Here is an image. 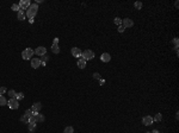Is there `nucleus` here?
<instances>
[{
  "mask_svg": "<svg viewBox=\"0 0 179 133\" xmlns=\"http://www.w3.org/2000/svg\"><path fill=\"white\" fill-rule=\"evenodd\" d=\"M37 12H38V5L37 4H31L30 7L26 10L25 17H28L29 19H33V17L37 14Z\"/></svg>",
  "mask_w": 179,
  "mask_h": 133,
  "instance_id": "1",
  "label": "nucleus"
},
{
  "mask_svg": "<svg viewBox=\"0 0 179 133\" xmlns=\"http://www.w3.org/2000/svg\"><path fill=\"white\" fill-rule=\"evenodd\" d=\"M94 57V52L92 50H85L81 52V58L85 61H90V60H93Z\"/></svg>",
  "mask_w": 179,
  "mask_h": 133,
  "instance_id": "2",
  "label": "nucleus"
},
{
  "mask_svg": "<svg viewBox=\"0 0 179 133\" xmlns=\"http://www.w3.org/2000/svg\"><path fill=\"white\" fill-rule=\"evenodd\" d=\"M33 53H35V51H33L31 48H28V49H25V50L22 52V57H23V60L28 61V60H30L31 57L33 56Z\"/></svg>",
  "mask_w": 179,
  "mask_h": 133,
  "instance_id": "3",
  "label": "nucleus"
},
{
  "mask_svg": "<svg viewBox=\"0 0 179 133\" xmlns=\"http://www.w3.org/2000/svg\"><path fill=\"white\" fill-rule=\"evenodd\" d=\"M7 106L11 108V109H18L19 108V101H17L14 98L13 99H10L7 101Z\"/></svg>",
  "mask_w": 179,
  "mask_h": 133,
  "instance_id": "4",
  "label": "nucleus"
},
{
  "mask_svg": "<svg viewBox=\"0 0 179 133\" xmlns=\"http://www.w3.org/2000/svg\"><path fill=\"white\" fill-rule=\"evenodd\" d=\"M122 25H123L124 29H129V27L134 26V22L130 18H124V19H122Z\"/></svg>",
  "mask_w": 179,
  "mask_h": 133,
  "instance_id": "5",
  "label": "nucleus"
},
{
  "mask_svg": "<svg viewBox=\"0 0 179 133\" xmlns=\"http://www.w3.org/2000/svg\"><path fill=\"white\" fill-rule=\"evenodd\" d=\"M19 7H20V10L22 11H25V10H28L29 7H30V5H31V3H30V0H22V1H19Z\"/></svg>",
  "mask_w": 179,
  "mask_h": 133,
  "instance_id": "6",
  "label": "nucleus"
},
{
  "mask_svg": "<svg viewBox=\"0 0 179 133\" xmlns=\"http://www.w3.org/2000/svg\"><path fill=\"white\" fill-rule=\"evenodd\" d=\"M153 122H154V120H153V117H151V115H146V117H143V119H142V124L145 126H149Z\"/></svg>",
  "mask_w": 179,
  "mask_h": 133,
  "instance_id": "7",
  "label": "nucleus"
},
{
  "mask_svg": "<svg viewBox=\"0 0 179 133\" xmlns=\"http://www.w3.org/2000/svg\"><path fill=\"white\" fill-rule=\"evenodd\" d=\"M41 65V60L40 57H35V58H31V67L33 69H37Z\"/></svg>",
  "mask_w": 179,
  "mask_h": 133,
  "instance_id": "8",
  "label": "nucleus"
},
{
  "mask_svg": "<svg viewBox=\"0 0 179 133\" xmlns=\"http://www.w3.org/2000/svg\"><path fill=\"white\" fill-rule=\"evenodd\" d=\"M33 117L36 119V122H43L45 120L43 114H40V112H33Z\"/></svg>",
  "mask_w": 179,
  "mask_h": 133,
  "instance_id": "9",
  "label": "nucleus"
},
{
  "mask_svg": "<svg viewBox=\"0 0 179 133\" xmlns=\"http://www.w3.org/2000/svg\"><path fill=\"white\" fill-rule=\"evenodd\" d=\"M35 51V53L37 55L38 57H41V56H43V55H45L47 53V49L44 48V46H38L36 50H33Z\"/></svg>",
  "mask_w": 179,
  "mask_h": 133,
  "instance_id": "10",
  "label": "nucleus"
},
{
  "mask_svg": "<svg viewBox=\"0 0 179 133\" xmlns=\"http://www.w3.org/2000/svg\"><path fill=\"white\" fill-rule=\"evenodd\" d=\"M100 60H102L103 62L107 63V62H110V61H111V56H110V53L104 52V53H102V56H100Z\"/></svg>",
  "mask_w": 179,
  "mask_h": 133,
  "instance_id": "11",
  "label": "nucleus"
},
{
  "mask_svg": "<svg viewBox=\"0 0 179 133\" xmlns=\"http://www.w3.org/2000/svg\"><path fill=\"white\" fill-rule=\"evenodd\" d=\"M72 55H73V57H81V50L79 48H72Z\"/></svg>",
  "mask_w": 179,
  "mask_h": 133,
  "instance_id": "12",
  "label": "nucleus"
},
{
  "mask_svg": "<svg viewBox=\"0 0 179 133\" xmlns=\"http://www.w3.org/2000/svg\"><path fill=\"white\" fill-rule=\"evenodd\" d=\"M41 108H42V103H41V102H35V103L32 105V107H31L32 112H40Z\"/></svg>",
  "mask_w": 179,
  "mask_h": 133,
  "instance_id": "13",
  "label": "nucleus"
},
{
  "mask_svg": "<svg viewBox=\"0 0 179 133\" xmlns=\"http://www.w3.org/2000/svg\"><path fill=\"white\" fill-rule=\"evenodd\" d=\"M40 60H41V65H45V64H47V62L49 61V56L45 53V55H43V56H41V57H40Z\"/></svg>",
  "mask_w": 179,
  "mask_h": 133,
  "instance_id": "14",
  "label": "nucleus"
},
{
  "mask_svg": "<svg viewBox=\"0 0 179 133\" xmlns=\"http://www.w3.org/2000/svg\"><path fill=\"white\" fill-rule=\"evenodd\" d=\"M78 67H79L80 69L86 68V61L82 60V58H79V60H78Z\"/></svg>",
  "mask_w": 179,
  "mask_h": 133,
  "instance_id": "15",
  "label": "nucleus"
},
{
  "mask_svg": "<svg viewBox=\"0 0 179 133\" xmlns=\"http://www.w3.org/2000/svg\"><path fill=\"white\" fill-rule=\"evenodd\" d=\"M51 51H53L54 53H59V52H60L59 44H53V45H51Z\"/></svg>",
  "mask_w": 179,
  "mask_h": 133,
  "instance_id": "16",
  "label": "nucleus"
},
{
  "mask_svg": "<svg viewBox=\"0 0 179 133\" xmlns=\"http://www.w3.org/2000/svg\"><path fill=\"white\" fill-rule=\"evenodd\" d=\"M14 99H16L17 101H20V100H23V99H24V93H16V96H14Z\"/></svg>",
  "mask_w": 179,
  "mask_h": 133,
  "instance_id": "17",
  "label": "nucleus"
},
{
  "mask_svg": "<svg viewBox=\"0 0 179 133\" xmlns=\"http://www.w3.org/2000/svg\"><path fill=\"white\" fill-rule=\"evenodd\" d=\"M29 119H30V117H28L26 114H23V115L20 117V121L24 122V124H29Z\"/></svg>",
  "mask_w": 179,
  "mask_h": 133,
  "instance_id": "18",
  "label": "nucleus"
},
{
  "mask_svg": "<svg viewBox=\"0 0 179 133\" xmlns=\"http://www.w3.org/2000/svg\"><path fill=\"white\" fill-rule=\"evenodd\" d=\"M153 120H154V121H156V122L161 121V120H163V114H161V113H158V114H155V117L153 118Z\"/></svg>",
  "mask_w": 179,
  "mask_h": 133,
  "instance_id": "19",
  "label": "nucleus"
},
{
  "mask_svg": "<svg viewBox=\"0 0 179 133\" xmlns=\"http://www.w3.org/2000/svg\"><path fill=\"white\" fill-rule=\"evenodd\" d=\"M5 105H7V100L5 99L4 95L0 94V106H5Z\"/></svg>",
  "mask_w": 179,
  "mask_h": 133,
  "instance_id": "20",
  "label": "nucleus"
},
{
  "mask_svg": "<svg viewBox=\"0 0 179 133\" xmlns=\"http://www.w3.org/2000/svg\"><path fill=\"white\" fill-rule=\"evenodd\" d=\"M18 19H19V20H25V14H24V11H19L18 12Z\"/></svg>",
  "mask_w": 179,
  "mask_h": 133,
  "instance_id": "21",
  "label": "nucleus"
},
{
  "mask_svg": "<svg viewBox=\"0 0 179 133\" xmlns=\"http://www.w3.org/2000/svg\"><path fill=\"white\" fill-rule=\"evenodd\" d=\"M73 132H74V129H73L72 126H67L65 128V131H63V133H73Z\"/></svg>",
  "mask_w": 179,
  "mask_h": 133,
  "instance_id": "22",
  "label": "nucleus"
},
{
  "mask_svg": "<svg viewBox=\"0 0 179 133\" xmlns=\"http://www.w3.org/2000/svg\"><path fill=\"white\" fill-rule=\"evenodd\" d=\"M11 10H13V11H17V12H19V11H20V7H19V5H18V4H13V5L11 6Z\"/></svg>",
  "mask_w": 179,
  "mask_h": 133,
  "instance_id": "23",
  "label": "nucleus"
},
{
  "mask_svg": "<svg viewBox=\"0 0 179 133\" xmlns=\"http://www.w3.org/2000/svg\"><path fill=\"white\" fill-rule=\"evenodd\" d=\"M142 6H143V5H142V3H141V1H136V3L134 4V7H135L136 10H141V8H142Z\"/></svg>",
  "mask_w": 179,
  "mask_h": 133,
  "instance_id": "24",
  "label": "nucleus"
},
{
  "mask_svg": "<svg viewBox=\"0 0 179 133\" xmlns=\"http://www.w3.org/2000/svg\"><path fill=\"white\" fill-rule=\"evenodd\" d=\"M28 128H29L30 132H33V131L36 129V124H29V127H28Z\"/></svg>",
  "mask_w": 179,
  "mask_h": 133,
  "instance_id": "25",
  "label": "nucleus"
},
{
  "mask_svg": "<svg viewBox=\"0 0 179 133\" xmlns=\"http://www.w3.org/2000/svg\"><path fill=\"white\" fill-rule=\"evenodd\" d=\"M114 22H115V24H116V25H118V26H119V25H122V19H121V18H118V17H117V18H115V20H114Z\"/></svg>",
  "mask_w": 179,
  "mask_h": 133,
  "instance_id": "26",
  "label": "nucleus"
},
{
  "mask_svg": "<svg viewBox=\"0 0 179 133\" xmlns=\"http://www.w3.org/2000/svg\"><path fill=\"white\" fill-rule=\"evenodd\" d=\"M24 114H26V115H28V117H32V115H33V112H32V109L30 108V109H26Z\"/></svg>",
  "mask_w": 179,
  "mask_h": 133,
  "instance_id": "27",
  "label": "nucleus"
},
{
  "mask_svg": "<svg viewBox=\"0 0 179 133\" xmlns=\"http://www.w3.org/2000/svg\"><path fill=\"white\" fill-rule=\"evenodd\" d=\"M8 95H10V99H13V98L16 96V91H14L13 89H10V91H8Z\"/></svg>",
  "mask_w": 179,
  "mask_h": 133,
  "instance_id": "28",
  "label": "nucleus"
},
{
  "mask_svg": "<svg viewBox=\"0 0 179 133\" xmlns=\"http://www.w3.org/2000/svg\"><path fill=\"white\" fill-rule=\"evenodd\" d=\"M29 124H36V119H35V117L32 115V117H30V119H29Z\"/></svg>",
  "mask_w": 179,
  "mask_h": 133,
  "instance_id": "29",
  "label": "nucleus"
},
{
  "mask_svg": "<svg viewBox=\"0 0 179 133\" xmlns=\"http://www.w3.org/2000/svg\"><path fill=\"white\" fill-rule=\"evenodd\" d=\"M93 77L97 79V80H100V75H99V72H94V74H93Z\"/></svg>",
  "mask_w": 179,
  "mask_h": 133,
  "instance_id": "30",
  "label": "nucleus"
},
{
  "mask_svg": "<svg viewBox=\"0 0 179 133\" xmlns=\"http://www.w3.org/2000/svg\"><path fill=\"white\" fill-rule=\"evenodd\" d=\"M6 90H7V89H6V87H1V88H0V94L3 95L4 93H6Z\"/></svg>",
  "mask_w": 179,
  "mask_h": 133,
  "instance_id": "31",
  "label": "nucleus"
},
{
  "mask_svg": "<svg viewBox=\"0 0 179 133\" xmlns=\"http://www.w3.org/2000/svg\"><path fill=\"white\" fill-rule=\"evenodd\" d=\"M173 43H174V48H178V38H174Z\"/></svg>",
  "mask_w": 179,
  "mask_h": 133,
  "instance_id": "32",
  "label": "nucleus"
},
{
  "mask_svg": "<svg viewBox=\"0 0 179 133\" xmlns=\"http://www.w3.org/2000/svg\"><path fill=\"white\" fill-rule=\"evenodd\" d=\"M123 31H124V27H123V25H119V26H118V32H121V33H122Z\"/></svg>",
  "mask_w": 179,
  "mask_h": 133,
  "instance_id": "33",
  "label": "nucleus"
},
{
  "mask_svg": "<svg viewBox=\"0 0 179 133\" xmlns=\"http://www.w3.org/2000/svg\"><path fill=\"white\" fill-rule=\"evenodd\" d=\"M53 44H59V38L56 37V38H54V43Z\"/></svg>",
  "mask_w": 179,
  "mask_h": 133,
  "instance_id": "34",
  "label": "nucleus"
},
{
  "mask_svg": "<svg viewBox=\"0 0 179 133\" xmlns=\"http://www.w3.org/2000/svg\"><path fill=\"white\" fill-rule=\"evenodd\" d=\"M174 5H175V7L178 8V6H179V3H178V1H175V4H174Z\"/></svg>",
  "mask_w": 179,
  "mask_h": 133,
  "instance_id": "35",
  "label": "nucleus"
},
{
  "mask_svg": "<svg viewBox=\"0 0 179 133\" xmlns=\"http://www.w3.org/2000/svg\"><path fill=\"white\" fill-rule=\"evenodd\" d=\"M99 82H100V84H103V83H104V82H105V81H104V80H103V79H100V81H99Z\"/></svg>",
  "mask_w": 179,
  "mask_h": 133,
  "instance_id": "36",
  "label": "nucleus"
},
{
  "mask_svg": "<svg viewBox=\"0 0 179 133\" xmlns=\"http://www.w3.org/2000/svg\"><path fill=\"white\" fill-rule=\"evenodd\" d=\"M152 133H160V132H159V131H158V129H154V131H153V132H152Z\"/></svg>",
  "mask_w": 179,
  "mask_h": 133,
  "instance_id": "37",
  "label": "nucleus"
},
{
  "mask_svg": "<svg viewBox=\"0 0 179 133\" xmlns=\"http://www.w3.org/2000/svg\"><path fill=\"white\" fill-rule=\"evenodd\" d=\"M147 133H152V132H147Z\"/></svg>",
  "mask_w": 179,
  "mask_h": 133,
  "instance_id": "38",
  "label": "nucleus"
}]
</instances>
